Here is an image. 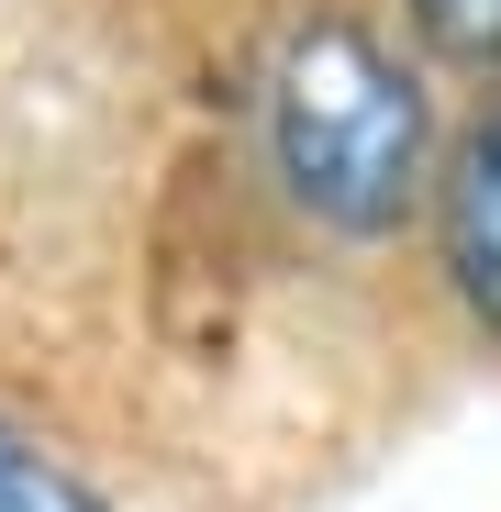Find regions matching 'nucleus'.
<instances>
[{
  "label": "nucleus",
  "mask_w": 501,
  "mask_h": 512,
  "mask_svg": "<svg viewBox=\"0 0 501 512\" xmlns=\"http://www.w3.org/2000/svg\"><path fill=\"white\" fill-rule=\"evenodd\" d=\"M435 145H446V101L401 23L357 12V0H301L268 23L257 67H245V156H257V190L290 212V234L334 256L401 245L424 223Z\"/></svg>",
  "instance_id": "obj_1"
},
{
  "label": "nucleus",
  "mask_w": 501,
  "mask_h": 512,
  "mask_svg": "<svg viewBox=\"0 0 501 512\" xmlns=\"http://www.w3.org/2000/svg\"><path fill=\"white\" fill-rule=\"evenodd\" d=\"M424 256H435V290L457 312V334L479 357H501V78L446 123L435 145V179H424Z\"/></svg>",
  "instance_id": "obj_2"
},
{
  "label": "nucleus",
  "mask_w": 501,
  "mask_h": 512,
  "mask_svg": "<svg viewBox=\"0 0 501 512\" xmlns=\"http://www.w3.org/2000/svg\"><path fill=\"white\" fill-rule=\"evenodd\" d=\"M0 512H123V501L78 446H56L23 412H0Z\"/></svg>",
  "instance_id": "obj_3"
},
{
  "label": "nucleus",
  "mask_w": 501,
  "mask_h": 512,
  "mask_svg": "<svg viewBox=\"0 0 501 512\" xmlns=\"http://www.w3.org/2000/svg\"><path fill=\"white\" fill-rule=\"evenodd\" d=\"M390 12L435 78H479V90L501 78V0H390Z\"/></svg>",
  "instance_id": "obj_4"
}]
</instances>
